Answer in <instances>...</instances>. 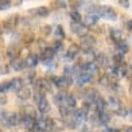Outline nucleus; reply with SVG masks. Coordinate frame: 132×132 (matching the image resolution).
<instances>
[{"label":"nucleus","instance_id":"obj_1","mask_svg":"<svg viewBox=\"0 0 132 132\" xmlns=\"http://www.w3.org/2000/svg\"><path fill=\"white\" fill-rule=\"evenodd\" d=\"M50 81L53 84V86H57L58 89H66V88H69L73 85V78L69 76H51L50 77Z\"/></svg>","mask_w":132,"mask_h":132},{"label":"nucleus","instance_id":"obj_2","mask_svg":"<svg viewBox=\"0 0 132 132\" xmlns=\"http://www.w3.org/2000/svg\"><path fill=\"white\" fill-rule=\"evenodd\" d=\"M97 14H98V18H103V19L109 20V22H115L117 19V12L111 5H98Z\"/></svg>","mask_w":132,"mask_h":132},{"label":"nucleus","instance_id":"obj_3","mask_svg":"<svg viewBox=\"0 0 132 132\" xmlns=\"http://www.w3.org/2000/svg\"><path fill=\"white\" fill-rule=\"evenodd\" d=\"M32 85H34V90H39V92L45 93V94L51 92V89H53V84H51L50 78H46V77L35 78Z\"/></svg>","mask_w":132,"mask_h":132},{"label":"nucleus","instance_id":"obj_4","mask_svg":"<svg viewBox=\"0 0 132 132\" xmlns=\"http://www.w3.org/2000/svg\"><path fill=\"white\" fill-rule=\"evenodd\" d=\"M80 51H81V47L78 45H77V43H71L68 49H66V51L63 53V59L66 62H73V61L77 59Z\"/></svg>","mask_w":132,"mask_h":132},{"label":"nucleus","instance_id":"obj_5","mask_svg":"<svg viewBox=\"0 0 132 132\" xmlns=\"http://www.w3.org/2000/svg\"><path fill=\"white\" fill-rule=\"evenodd\" d=\"M96 43H97V39H96L93 35L90 34H85L81 37V42H80V47L82 50H89V49H93V47L96 46Z\"/></svg>","mask_w":132,"mask_h":132},{"label":"nucleus","instance_id":"obj_6","mask_svg":"<svg viewBox=\"0 0 132 132\" xmlns=\"http://www.w3.org/2000/svg\"><path fill=\"white\" fill-rule=\"evenodd\" d=\"M70 30L74 35H78V37H82L89 31V28L82 22H70Z\"/></svg>","mask_w":132,"mask_h":132},{"label":"nucleus","instance_id":"obj_7","mask_svg":"<svg viewBox=\"0 0 132 132\" xmlns=\"http://www.w3.org/2000/svg\"><path fill=\"white\" fill-rule=\"evenodd\" d=\"M98 14H97V10H94V11H90V12H86V15L84 16V24H85L88 28L89 27H93L97 24V22H98Z\"/></svg>","mask_w":132,"mask_h":132},{"label":"nucleus","instance_id":"obj_8","mask_svg":"<svg viewBox=\"0 0 132 132\" xmlns=\"http://www.w3.org/2000/svg\"><path fill=\"white\" fill-rule=\"evenodd\" d=\"M94 62H96V65H97L100 69H101V68L105 69V68H108V66L112 63L111 59H109V57H108L105 53H96Z\"/></svg>","mask_w":132,"mask_h":132},{"label":"nucleus","instance_id":"obj_9","mask_svg":"<svg viewBox=\"0 0 132 132\" xmlns=\"http://www.w3.org/2000/svg\"><path fill=\"white\" fill-rule=\"evenodd\" d=\"M76 81H77V85L78 86H84V85H86V84H90L93 81V76L90 73H88V71H84L81 70L78 74L76 76Z\"/></svg>","mask_w":132,"mask_h":132},{"label":"nucleus","instance_id":"obj_10","mask_svg":"<svg viewBox=\"0 0 132 132\" xmlns=\"http://www.w3.org/2000/svg\"><path fill=\"white\" fill-rule=\"evenodd\" d=\"M105 101H106V108H109L112 112H116L119 108L123 106L121 100H120L117 96H109V97H108Z\"/></svg>","mask_w":132,"mask_h":132},{"label":"nucleus","instance_id":"obj_11","mask_svg":"<svg viewBox=\"0 0 132 132\" xmlns=\"http://www.w3.org/2000/svg\"><path fill=\"white\" fill-rule=\"evenodd\" d=\"M10 69L12 71H23L26 69V63H24V59L20 58V57H16V58H12L10 62Z\"/></svg>","mask_w":132,"mask_h":132},{"label":"nucleus","instance_id":"obj_12","mask_svg":"<svg viewBox=\"0 0 132 132\" xmlns=\"http://www.w3.org/2000/svg\"><path fill=\"white\" fill-rule=\"evenodd\" d=\"M31 96H32V90H31V88L27 86V85H23L19 90L16 92V97L20 101H27L28 98H31Z\"/></svg>","mask_w":132,"mask_h":132},{"label":"nucleus","instance_id":"obj_13","mask_svg":"<svg viewBox=\"0 0 132 132\" xmlns=\"http://www.w3.org/2000/svg\"><path fill=\"white\" fill-rule=\"evenodd\" d=\"M28 14L32 15V16H38V18H47L50 15V8L46 7V5H40V7L30 10Z\"/></svg>","mask_w":132,"mask_h":132},{"label":"nucleus","instance_id":"obj_14","mask_svg":"<svg viewBox=\"0 0 132 132\" xmlns=\"http://www.w3.org/2000/svg\"><path fill=\"white\" fill-rule=\"evenodd\" d=\"M24 63H26V68L28 69H34L39 65V55L35 53H31V54H27V57L24 59Z\"/></svg>","mask_w":132,"mask_h":132},{"label":"nucleus","instance_id":"obj_15","mask_svg":"<svg viewBox=\"0 0 132 132\" xmlns=\"http://www.w3.org/2000/svg\"><path fill=\"white\" fill-rule=\"evenodd\" d=\"M55 57V53L53 51V49L50 47V45H47L45 49L40 50V54H39V61L45 62V61H49V59H54Z\"/></svg>","mask_w":132,"mask_h":132},{"label":"nucleus","instance_id":"obj_16","mask_svg":"<svg viewBox=\"0 0 132 132\" xmlns=\"http://www.w3.org/2000/svg\"><path fill=\"white\" fill-rule=\"evenodd\" d=\"M37 109L39 113H43V115H47L51 111V105L49 103V100H47V97H43L39 103H37Z\"/></svg>","mask_w":132,"mask_h":132},{"label":"nucleus","instance_id":"obj_17","mask_svg":"<svg viewBox=\"0 0 132 132\" xmlns=\"http://www.w3.org/2000/svg\"><path fill=\"white\" fill-rule=\"evenodd\" d=\"M109 38L113 43H117L121 39H124V32L120 28H111L109 30Z\"/></svg>","mask_w":132,"mask_h":132},{"label":"nucleus","instance_id":"obj_18","mask_svg":"<svg viewBox=\"0 0 132 132\" xmlns=\"http://www.w3.org/2000/svg\"><path fill=\"white\" fill-rule=\"evenodd\" d=\"M69 92H66L65 89H59V90L54 94V103H55L58 106L59 105H62L65 103V98H66V96H68Z\"/></svg>","mask_w":132,"mask_h":132},{"label":"nucleus","instance_id":"obj_19","mask_svg":"<svg viewBox=\"0 0 132 132\" xmlns=\"http://www.w3.org/2000/svg\"><path fill=\"white\" fill-rule=\"evenodd\" d=\"M20 124L24 127V129L31 131L32 127L35 125V119L31 117V116H23V115H22V121H20Z\"/></svg>","mask_w":132,"mask_h":132},{"label":"nucleus","instance_id":"obj_20","mask_svg":"<svg viewBox=\"0 0 132 132\" xmlns=\"http://www.w3.org/2000/svg\"><path fill=\"white\" fill-rule=\"evenodd\" d=\"M19 43H10V46L7 47V57L8 58H16L19 54Z\"/></svg>","mask_w":132,"mask_h":132},{"label":"nucleus","instance_id":"obj_21","mask_svg":"<svg viewBox=\"0 0 132 132\" xmlns=\"http://www.w3.org/2000/svg\"><path fill=\"white\" fill-rule=\"evenodd\" d=\"M116 50H117V53H120V54H123V55H125V54L129 51V43H128L127 40L121 39L120 42H117V43H116Z\"/></svg>","mask_w":132,"mask_h":132},{"label":"nucleus","instance_id":"obj_22","mask_svg":"<svg viewBox=\"0 0 132 132\" xmlns=\"http://www.w3.org/2000/svg\"><path fill=\"white\" fill-rule=\"evenodd\" d=\"M81 68H82L84 71H88V73H90L92 76H94V74L100 70V68H98L97 65H96L94 61H93V62H88V63H85V65H82Z\"/></svg>","mask_w":132,"mask_h":132},{"label":"nucleus","instance_id":"obj_23","mask_svg":"<svg viewBox=\"0 0 132 132\" xmlns=\"http://www.w3.org/2000/svg\"><path fill=\"white\" fill-rule=\"evenodd\" d=\"M62 105L70 108V109H74V108L77 106V97L71 93H68V96H66V98H65V103Z\"/></svg>","mask_w":132,"mask_h":132},{"label":"nucleus","instance_id":"obj_24","mask_svg":"<svg viewBox=\"0 0 132 132\" xmlns=\"http://www.w3.org/2000/svg\"><path fill=\"white\" fill-rule=\"evenodd\" d=\"M97 113H98V121H100L101 125H106V124L111 123V113L108 112V109L97 112Z\"/></svg>","mask_w":132,"mask_h":132},{"label":"nucleus","instance_id":"obj_25","mask_svg":"<svg viewBox=\"0 0 132 132\" xmlns=\"http://www.w3.org/2000/svg\"><path fill=\"white\" fill-rule=\"evenodd\" d=\"M53 34H54V37H55V39H58V40H63V39L66 38L65 28H63L61 24H57L55 27H54V30H53Z\"/></svg>","mask_w":132,"mask_h":132},{"label":"nucleus","instance_id":"obj_26","mask_svg":"<svg viewBox=\"0 0 132 132\" xmlns=\"http://www.w3.org/2000/svg\"><path fill=\"white\" fill-rule=\"evenodd\" d=\"M115 80L116 78H112V77H109L108 74H103V76H100V78H98V85L103 86V88H109L112 81H115Z\"/></svg>","mask_w":132,"mask_h":132},{"label":"nucleus","instance_id":"obj_27","mask_svg":"<svg viewBox=\"0 0 132 132\" xmlns=\"http://www.w3.org/2000/svg\"><path fill=\"white\" fill-rule=\"evenodd\" d=\"M50 47L53 49V51L55 53V55H57V54H63V51H65V47H63L62 40H58V39L54 40L53 43L50 45Z\"/></svg>","mask_w":132,"mask_h":132},{"label":"nucleus","instance_id":"obj_28","mask_svg":"<svg viewBox=\"0 0 132 132\" xmlns=\"http://www.w3.org/2000/svg\"><path fill=\"white\" fill-rule=\"evenodd\" d=\"M37 78L35 77V71L34 70H30V71H27V73L24 74V77L22 78V82H23V85H32V82H34V80Z\"/></svg>","mask_w":132,"mask_h":132},{"label":"nucleus","instance_id":"obj_29","mask_svg":"<svg viewBox=\"0 0 132 132\" xmlns=\"http://www.w3.org/2000/svg\"><path fill=\"white\" fill-rule=\"evenodd\" d=\"M8 84H10V90H12V92H18L23 86L22 78H12L8 81Z\"/></svg>","mask_w":132,"mask_h":132},{"label":"nucleus","instance_id":"obj_30","mask_svg":"<svg viewBox=\"0 0 132 132\" xmlns=\"http://www.w3.org/2000/svg\"><path fill=\"white\" fill-rule=\"evenodd\" d=\"M23 116H31V117H37V109H35L34 106H31V105H24L23 106V113H22Z\"/></svg>","mask_w":132,"mask_h":132},{"label":"nucleus","instance_id":"obj_31","mask_svg":"<svg viewBox=\"0 0 132 132\" xmlns=\"http://www.w3.org/2000/svg\"><path fill=\"white\" fill-rule=\"evenodd\" d=\"M115 115H117V116H120V117H128L129 115H131V109L128 106H121V108H119V109L115 112Z\"/></svg>","mask_w":132,"mask_h":132},{"label":"nucleus","instance_id":"obj_32","mask_svg":"<svg viewBox=\"0 0 132 132\" xmlns=\"http://www.w3.org/2000/svg\"><path fill=\"white\" fill-rule=\"evenodd\" d=\"M69 15H70L71 22H82V16H81L78 10H71Z\"/></svg>","mask_w":132,"mask_h":132},{"label":"nucleus","instance_id":"obj_33","mask_svg":"<svg viewBox=\"0 0 132 132\" xmlns=\"http://www.w3.org/2000/svg\"><path fill=\"white\" fill-rule=\"evenodd\" d=\"M11 7H12L11 0H0V11H7Z\"/></svg>","mask_w":132,"mask_h":132},{"label":"nucleus","instance_id":"obj_34","mask_svg":"<svg viewBox=\"0 0 132 132\" xmlns=\"http://www.w3.org/2000/svg\"><path fill=\"white\" fill-rule=\"evenodd\" d=\"M45 66V69L46 70H53V69H55V61L54 59H49V61H45V62H42Z\"/></svg>","mask_w":132,"mask_h":132},{"label":"nucleus","instance_id":"obj_35","mask_svg":"<svg viewBox=\"0 0 132 132\" xmlns=\"http://www.w3.org/2000/svg\"><path fill=\"white\" fill-rule=\"evenodd\" d=\"M54 5H55L57 10H65L68 7V4H66L65 0H54Z\"/></svg>","mask_w":132,"mask_h":132},{"label":"nucleus","instance_id":"obj_36","mask_svg":"<svg viewBox=\"0 0 132 132\" xmlns=\"http://www.w3.org/2000/svg\"><path fill=\"white\" fill-rule=\"evenodd\" d=\"M42 32H43L45 37H47V35H50V34L53 32V28H51V26H50V24H46V26H43V27H42Z\"/></svg>","mask_w":132,"mask_h":132},{"label":"nucleus","instance_id":"obj_37","mask_svg":"<svg viewBox=\"0 0 132 132\" xmlns=\"http://www.w3.org/2000/svg\"><path fill=\"white\" fill-rule=\"evenodd\" d=\"M117 2L123 8H129L131 7V0H117Z\"/></svg>","mask_w":132,"mask_h":132},{"label":"nucleus","instance_id":"obj_38","mask_svg":"<svg viewBox=\"0 0 132 132\" xmlns=\"http://www.w3.org/2000/svg\"><path fill=\"white\" fill-rule=\"evenodd\" d=\"M124 26L127 27V31H128V32H131V31H132V24H131V20L124 22Z\"/></svg>","mask_w":132,"mask_h":132},{"label":"nucleus","instance_id":"obj_39","mask_svg":"<svg viewBox=\"0 0 132 132\" xmlns=\"http://www.w3.org/2000/svg\"><path fill=\"white\" fill-rule=\"evenodd\" d=\"M7 104V97H4L3 94H0V105H5Z\"/></svg>","mask_w":132,"mask_h":132},{"label":"nucleus","instance_id":"obj_40","mask_svg":"<svg viewBox=\"0 0 132 132\" xmlns=\"http://www.w3.org/2000/svg\"><path fill=\"white\" fill-rule=\"evenodd\" d=\"M4 38V27H3V23H0V39Z\"/></svg>","mask_w":132,"mask_h":132},{"label":"nucleus","instance_id":"obj_41","mask_svg":"<svg viewBox=\"0 0 132 132\" xmlns=\"http://www.w3.org/2000/svg\"><path fill=\"white\" fill-rule=\"evenodd\" d=\"M8 69L7 68H3V65H0V76H3L4 73H7Z\"/></svg>","mask_w":132,"mask_h":132},{"label":"nucleus","instance_id":"obj_42","mask_svg":"<svg viewBox=\"0 0 132 132\" xmlns=\"http://www.w3.org/2000/svg\"><path fill=\"white\" fill-rule=\"evenodd\" d=\"M111 132H123L121 129H116V128H112V131Z\"/></svg>","mask_w":132,"mask_h":132},{"label":"nucleus","instance_id":"obj_43","mask_svg":"<svg viewBox=\"0 0 132 132\" xmlns=\"http://www.w3.org/2000/svg\"><path fill=\"white\" fill-rule=\"evenodd\" d=\"M124 132H132V131H131V128H129V127H127V128H125V131H124Z\"/></svg>","mask_w":132,"mask_h":132},{"label":"nucleus","instance_id":"obj_44","mask_svg":"<svg viewBox=\"0 0 132 132\" xmlns=\"http://www.w3.org/2000/svg\"><path fill=\"white\" fill-rule=\"evenodd\" d=\"M0 93H2V82H0Z\"/></svg>","mask_w":132,"mask_h":132},{"label":"nucleus","instance_id":"obj_45","mask_svg":"<svg viewBox=\"0 0 132 132\" xmlns=\"http://www.w3.org/2000/svg\"><path fill=\"white\" fill-rule=\"evenodd\" d=\"M0 132H2V131H0Z\"/></svg>","mask_w":132,"mask_h":132}]
</instances>
